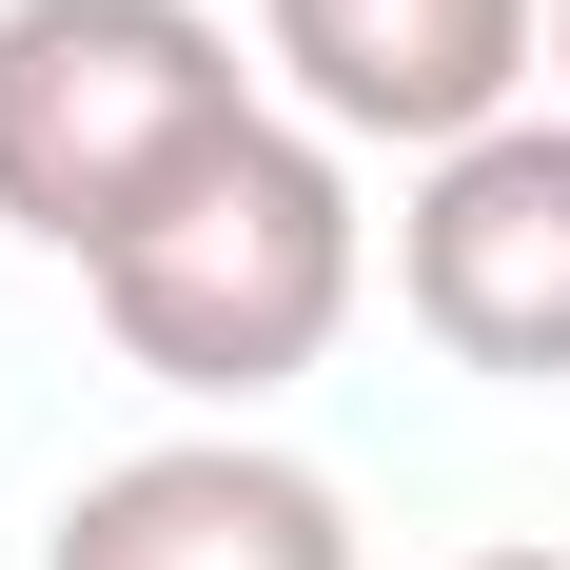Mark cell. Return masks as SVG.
<instances>
[{"mask_svg":"<svg viewBox=\"0 0 570 570\" xmlns=\"http://www.w3.org/2000/svg\"><path fill=\"white\" fill-rule=\"evenodd\" d=\"M79 295H99L118 374H158L177 413H276L295 374L354 335V295H374V197H354V138H315V118L276 99L236 158L177 177V197L118 236Z\"/></svg>","mask_w":570,"mask_h":570,"instance_id":"cell-1","label":"cell"},{"mask_svg":"<svg viewBox=\"0 0 570 570\" xmlns=\"http://www.w3.org/2000/svg\"><path fill=\"white\" fill-rule=\"evenodd\" d=\"M256 118L276 99L217 0H0V236H40L79 276Z\"/></svg>","mask_w":570,"mask_h":570,"instance_id":"cell-2","label":"cell"},{"mask_svg":"<svg viewBox=\"0 0 570 570\" xmlns=\"http://www.w3.org/2000/svg\"><path fill=\"white\" fill-rule=\"evenodd\" d=\"M394 315L492 394H570V99L492 118L394 197Z\"/></svg>","mask_w":570,"mask_h":570,"instance_id":"cell-3","label":"cell"},{"mask_svg":"<svg viewBox=\"0 0 570 570\" xmlns=\"http://www.w3.org/2000/svg\"><path fill=\"white\" fill-rule=\"evenodd\" d=\"M276 99L354 158H453L551 79V0H256Z\"/></svg>","mask_w":570,"mask_h":570,"instance_id":"cell-4","label":"cell"},{"mask_svg":"<svg viewBox=\"0 0 570 570\" xmlns=\"http://www.w3.org/2000/svg\"><path fill=\"white\" fill-rule=\"evenodd\" d=\"M40 570H374L354 551V492L315 453H276L256 413H197L158 453H99L40 512Z\"/></svg>","mask_w":570,"mask_h":570,"instance_id":"cell-5","label":"cell"},{"mask_svg":"<svg viewBox=\"0 0 570 570\" xmlns=\"http://www.w3.org/2000/svg\"><path fill=\"white\" fill-rule=\"evenodd\" d=\"M453 570H570V551H453Z\"/></svg>","mask_w":570,"mask_h":570,"instance_id":"cell-6","label":"cell"},{"mask_svg":"<svg viewBox=\"0 0 570 570\" xmlns=\"http://www.w3.org/2000/svg\"><path fill=\"white\" fill-rule=\"evenodd\" d=\"M551 99H570V0H551Z\"/></svg>","mask_w":570,"mask_h":570,"instance_id":"cell-7","label":"cell"}]
</instances>
